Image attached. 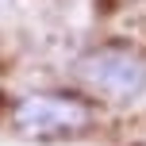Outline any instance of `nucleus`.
<instances>
[{
    "label": "nucleus",
    "instance_id": "1",
    "mask_svg": "<svg viewBox=\"0 0 146 146\" xmlns=\"http://www.w3.org/2000/svg\"><path fill=\"white\" fill-rule=\"evenodd\" d=\"M77 81L92 96L111 104H131L146 92V54L131 42H100L77 58Z\"/></svg>",
    "mask_w": 146,
    "mask_h": 146
},
{
    "label": "nucleus",
    "instance_id": "2",
    "mask_svg": "<svg viewBox=\"0 0 146 146\" xmlns=\"http://www.w3.org/2000/svg\"><path fill=\"white\" fill-rule=\"evenodd\" d=\"M8 119L19 139H66L92 127L96 108L77 92H27L12 104Z\"/></svg>",
    "mask_w": 146,
    "mask_h": 146
}]
</instances>
